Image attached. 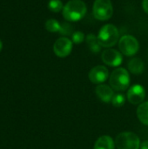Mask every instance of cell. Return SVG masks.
I'll return each instance as SVG.
<instances>
[{
	"label": "cell",
	"mask_w": 148,
	"mask_h": 149,
	"mask_svg": "<svg viewBox=\"0 0 148 149\" xmlns=\"http://www.w3.org/2000/svg\"><path fill=\"white\" fill-rule=\"evenodd\" d=\"M137 116L142 124L148 126V101L140 104L137 109Z\"/></svg>",
	"instance_id": "cell-15"
},
{
	"label": "cell",
	"mask_w": 148,
	"mask_h": 149,
	"mask_svg": "<svg viewBox=\"0 0 148 149\" xmlns=\"http://www.w3.org/2000/svg\"><path fill=\"white\" fill-rule=\"evenodd\" d=\"M85 40H86V44H87L90 51H92L94 53H98L100 52L102 46L100 45L97 36H95L93 33H89L85 37Z\"/></svg>",
	"instance_id": "cell-14"
},
{
	"label": "cell",
	"mask_w": 148,
	"mask_h": 149,
	"mask_svg": "<svg viewBox=\"0 0 148 149\" xmlns=\"http://www.w3.org/2000/svg\"><path fill=\"white\" fill-rule=\"evenodd\" d=\"M111 102L115 107H121L126 102V97L123 93H114Z\"/></svg>",
	"instance_id": "cell-18"
},
{
	"label": "cell",
	"mask_w": 148,
	"mask_h": 149,
	"mask_svg": "<svg viewBox=\"0 0 148 149\" xmlns=\"http://www.w3.org/2000/svg\"><path fill=\"white\" fill-rule=\"evenodd\" d=\"M97 37L102 47L110 48L114 46L119 41L120 33L118 28L114 24H107L100 28Z\"/></svg>",
	"instance_id": "cell-2"
},
{
	"label": "cell",
	"mask_w": 148,
	"mask_h": 149,
	"mask_svg": "<svg viewBox=\"0 0 148 149\" xmlns=\"http://www.w3.org/2000/svg\"><path fill=\"white\" fill-rule=\"evenodd\" d=\"M146 98V91L141 85H133L127 91V100L131 104L139 105L143 103Z\"/></svg>",
	"instance_id": "cell-9"
},
{
	"label": "cell",
	"mask_w": 148,
	"mask_h": 149,
	"mask_svg": "<svg viewBox=\"0 0 148 149\" xmlns=\"http://www.w3.org/2000/svg\"><path fill=\"white\" fill-rule=\"evenodd\" d=\"M48 8L52 12H59L63 10L64 5L61 0H50L48 3Z\"/></svg>",
	"instance_id": "cell-17"
},
{
	"label": "cell",
	"mask_w": 148,
	"mask_h": 149,
	"mask_svg": "<svg viewBox=\"0 0 148 149\" xmlns=\"http://www.w3.org/2000/svg\"><path fill=\"white\" fill-rule=\"evenodd\" d=\"M72 41L73 44H76V45H79L81 43L84 42L85 40V34L82 32V31H74L72 34Z\"/></svg>",
	"instance_id": "cell-19"
},
{
	"label": "cell",
	"mask_w": 148,
	"mask_h": 149,
	"mask_svg": "<svg viewBox=\"0 0 148 149\" xmlns=\"http://www.w3.org/2000/svg\"><path fill=\"white\" fill-rule=\"evenodd\" d=\"M119 48L123 55L132 57L139 52L140 44L135 37L132 35H124L120 38Z\"/></svg>",
	"instance_id": "cell-6"
},
{
	"label": "cell",
	"mask_w": 148,
	"mask_h": 149,
	"mask_svg": "<svg viewBox=\"0 0 148 149\" xmlns=\"http://www.w3.org/2000/svg\"><path fill=\"white\" fill-rule=\"evenodd\" d=\"M62 28V24L54 18L48 19L45 22V29L50 32H60Z\"/></svg>",
	"instance_id": "cell-16"
},
{
	"label": "cell",
	"mask_w": 148,
	"mask_h": 149,
	"mask_svg": "<svg viewBox=\"0 0 148 149\" xmlns=\"http://www.w3.org/2000/svg\"><path fill=\"white\" fill-rule=\"evenodd\" d=\"M128 69L133 74L139 75L144 72L145 65L142 59L140 58H133L128 62Z\"/></svg>",
	"instance_id": "cell-13"
},
{
	"label": "cell",
	"mask_w": 148,
	"mask_h": 149,
	"mask_svg": "<svg viewBox=\"0 0 148 149\" xmlns=\"http://www.w3.org/2000/svg\"><path fill=\"white\" fill-rule=\"evenodd\" d=\"M95 93L97 97L104 103L111 102L114 95L113 89L107 85H99L95 89Z\"/></svg>",
	"instance_id": "cell-11"
},
{
	"label": "cell",
	"mask_w": 148,
	"mask_h": 149,
	"mask_svg": "<svg viewBox=\"0 0 148 149\" xmlns=\"http://www.w3.org/2000/svg\"><path fill=\"white\" fill-rule=\"evenodd\" d=\"M108 76H109L108 69L104 65H97L93 67L89 72V75H88L90 81L97 85L104 83L108 79Z\"/></svg>",
	"instance_id": "cell-10"
},
{
	"label": "cell",
	"mask_w": 148,
	"mask_h": 149,
	"mask_svg": "<svg viewBox=\"0 0 148 149\" xmlns=\"http://www.w3.org/2000/svg\"><path fill=\"white\" fill-rule=\"evenodd\" d=\"M115 148V142L108 135H103L99 137L95 144L93 149H114Z\"/></svg>",
	"instance_id": "cell-12"
},
{
	"label": "cell",
	"mask_w": 148,
	"mask_h": 149,
	"mask_svg": "<svg viewBox=\"0 0 148 149\" xmlns=\"http://www.w3.org/2000/svg\"><path fill=\"white\" fill-rule=\"evenodd\" d=\"M140 149H148V141H145L140 143Z\"/></svg>",
	"instance_id": "cell-22"
},
{
	"label": "cell",
	"mask_w": 148,
	"mask_h": 149,
	"mask_svg": "<svg viewBox=\"0 0 148 149\" xmlns=\"http://www.w3.org/2000/svg\"><path fill=\"white\" fill-rule=\"evenodd\" d=\"M142 8L144 11L148 14V0H143L142 1Z\"/></svg>",
	"instance_id": "cell-21"
},
{
	"label": "cell",
	"mask_w": 148,
	"mask_h": 149,
	"mask_svg": "<svg viewBox=\"0 0 148 149\" xmlns=\"http://www.w3.org/2000/svg\"><path fill=\"white\" fill-rule=\"evenodd\" d=\"M101 58H102V61L106 65L112 66V67H117L120 65L123 62L122 53L113 48L106 49L102 52Z\"/></svg>",
	"instance_id": "cell-8"
},
{
	"label": "cell",
	"mask_w": 148,
	"mask_h": 149,
	"mask_svg": "<svg viewBox=\"0 0 148 149\" xmlns=\"http://www.w3.org/2000/svg\"><path fill=\"white\" fill-rule=\"evenodd\" d=\"M115 145L118 149H140V141L136 134L123 132L117 135Z\"/></svg>",
	"instance_id": "cell-5"
},
{
	"label": "cell",
	"mask_w": 148,
	"mask_h": 149,
	"mask_svg": "<svg viewBox=\"0 0 148 149\" xmlns=\"http://www.w3.org/2000/svg\"><path fill=\"white\" fill-rule=\"evenodd\" d=\"M87 7L82 0H70L68 1L62 10L63 17L69 22L80 21L86 14Z\"/></svg>",
	"instance_id": "cell-1"
},
{
	"label": "cell",
	"mask_w": 148,
	"mask_h": 149,
	"mask_svg": "<svg viewBox=\"0 0 148 149\" xmlns=\"http://www.w3.org/2000/svg\"><path fill=\"white\" fill-rule=\"evenodd\" d=\"M92 13L97 20L106 21L110 19L113 14V6L111 0H95Z\"/></svg>",
	"instance_id": "cell-4"
},
{
	"label": "cell",
	"mask_w": 148,
	"mask_h": 149,
	"mask_svg": "<svg viewBox=\"0 0 148 149\" xmlns=\"http://www.w3.org/2000/svg\"><path fill=\"white\" fill-rule=\"evenodd\" d=\"M72 41L68 38H59L53 45V52L56 56L59 58H65L71 54L72 51Z\"/></svg>",
	"instance_id": "cell-7"
},
{
	"label": "cell",
	"mask_w": 148,
	"mask_h": 149,
	"mask_svg": "<svg viewBox=\"0 0 148 149\" xmlns=\"http://www.w3.org/2000/svg\"><path fill=\"white\" fill-rule=\"evenodd\" d=\"M110 86L117 92L126 91L130 85V75L126 69L120 67L115 69L109 79Z\"/></svg>",
	"instance_id": "cell-3"
},
{
	"label": "cell",
	"mask_w": 148,
	"mask_h": 149,
	"mask_svg": "<svg viewBox=\"0 0 148 149\" xmlns=\"http://www.w3.org/2000/svg\"><path fill=\"white\" fill-rule=\"evenodd\" d=\"M2 48H3V44H2V42H1V40H0V52H1V50H2Z\"/></svg>",
	"instance_id": "cell-23"
},
{
	"label": "cell",
	"mask_w": 148,
	"mask_h": 149,
	"mask_svg": "<svg viewBox=\"0 0 148 149\" xmlns=\"http://www.w3.org/2000/svg\"><path fill=\"white\" fill-rule=\"evenodd\" d=\"M74 31H72V26L68 24L67 23H64L62 24V28H61V31H60V34L61 35H65V36H69L73 33Z\"/></svg>",
	"instance_id": "cell-20"
}]
</instances>
